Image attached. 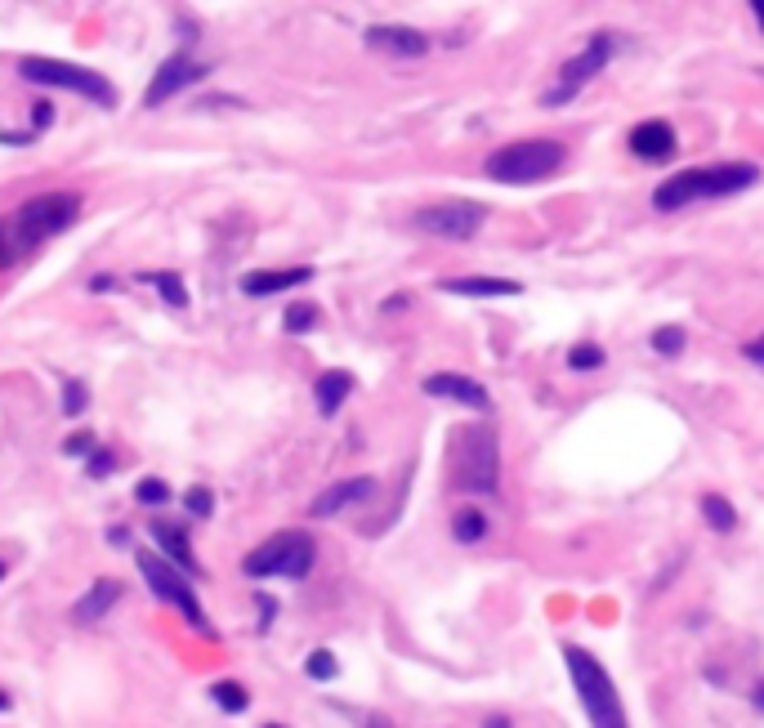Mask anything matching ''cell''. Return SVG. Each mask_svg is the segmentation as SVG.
I'll return each instance as SVG.
<instances>
[{"instance_id": "cell-37", "label": "cell", "mask_w": 764, "mask_h": 728, "mask_svg": "<svg viewBox=\"0 0 764 728\" xmlns=\"http://www.w3.org/2000/svg\"><path fill=\"white\" fill-rule=\"evenodd\" d=\"M487 728H510V720H505V715H492V720H487Z\"/></svg>"}, {"instance_id": "cell-36", "label": "cell", "mask_w": 764, "mask_h": 728, "mask_svg": "<svg viewBox=\"0 0 764 728\" xmlns=\"http://www.w3.org/2000/svg\"><path fill=\"white\" fill-rule=\"evenodd\" d=\"M362 724H367V728H394L385 715H362Z\"/></svg>"}, {"instance_id": "cell-11", "label": "cell", "mask_w": 764, "mask_h": 728, "mask_svg": "<svg viewBox=\"0 0 764 728\" xmlns=\"http://www.w3.org/2000/svg\"><path fill=\"white\" fill-rule=\"evenodd\" d=\"M210 72V67H202L197 59H188V54H175V59H166L157 67V76H152L148 94H143V108H161V103H170L175 94H184L193 81H202V76Z\"/></svg>"}, {"instance_id": "cell-28", "label": "cell", "mask_w": 764, "mask_h": 728, "mask_svg": "<svg viewBox=\"0 0 764 728\" xmlns=\"http://www.w3.org/2000/svg\"><path fill=\"white\" fill-rule=\"evenodd\" d=\"M568 367H572V371H595V367H604V349H599V344H577V349L568 353Z\"/></svg>"}, {"instance_id": "cell-24", "label": "cell", "mask_w": 764, "mask_h": 728, "mask_svg": "<svg viewBox=\"0 0 764 728\" xmlns=\"http://www.w3.org/2000/svg\"><path fill=\"white\" fill-rule=\"evenodd\" d=\"M684 344H689V331L684 327H657L653 331V353H662V358H680Z\"/></svg>"}, {"instance_id": "cell-41", "label": "cell", "mask_w": 764, "mask_h": 728, "mask_svg": "<svg viewBox=\"0 0 764 728\" xmlns=\"http://www.w3.org/2000/svg\"><path fill=\"white\" fill-rule=\"evenodd\" d=\"M0 577H5V563H0Z\"/></svg>"}, {"instance_id": "cell-29", "label": "cell", "mask_w": 764, "mask_h": 728, "mask_svg": "<svg viewBox=\"0 0 764 728\" xmlns=\"http://www.w3.org/2000/svg\"><path fill=\"white\" fill-rule=\"evenodd\" d=\"M135 501L139 505H166L170 501V487L161 483V478H143V483L135 487Z\"/></svg>"}, {"instance_id": "cell-9", "label": "cell", "mask_w": 764, "mask_h": 728, "mask_svg": "<svg viewBox=\"0 0 764 728\" xmlns=\"http://www.w3.org/2000/svg\"><path fill=\"white\" fill-rule=\"evenodd\" d=\"M139 577L148 581V590H152V595H157L161 603H175V608L184 612L188 626L206 635L210 621H206L202 603H197V590L188 586L184 572H175V563H170V559H157V554H139Z\"/></svg>"}, {"instance_id": "cell-21", "label": "cell", "mask_w": 764, "mask_h": 728, "mask_svg": "<svg viewBox=\"0 0 764 728\" xmlns=\"http://www.w3.org/2000/svg\"><path fill=\"white\" fill-rule=\"evenodd\" d=\"M697 510H702V519H706V528L711 532H733L738 528V510H733V501L729 496H720V492H706L702 501H697Z\"/></svg>"}, {"instance_id": "cell-25", "label": "cell", "mask_w": 764, "mask_h": 728, "mask_svg": "<svg viewBox=\"0 0 764 728\" xmlns=\"http://www.w3.org/2000/svg\"><path fill=\"white\" fill-rule=\"evenodd\" d=\"M282 327L291 331V335L313 331V327H318V304H291V309H286V318H282Z\"/></svg>"}, {"instance_id": "cell-35", "label": "cell", "mask_w": 764, "mask_h": 728, "mask_svg": "<svg viewBox=\"0 0 764 728\" xmlns=\"http://www.w3.org/2000/svg\"><path fill=\"white\" fill-rule=\"evenodd\" d=\"M751 706H756V711L764 715V679H760V684H756V688H751Z\"/></svg>"}, {"instance_id": "cell-26", "label": "cell", "mask_w": 764, "mask_h": 728, "mask_svg": "<svg viewBox=\"0 0 764 728\" xmlns=\"http://www.w3.org/2000/svg\"><path fill=\"white\" fill-rule=\"evenodd\" d=\"M148 282L157 286L161 300H166V304H175V309H188V291H184V282H179L175 273H152Z\"/></svg>"}, {"instance_id": "cell-4", "label": "cell", "mask_w": 764, "mask_h": 728, "mask_svg": "<svg viewBox=\"0 0 764 728\" xmlns=\"http://www.w3.org/2000/svg\"><path fill=\"white\" fill-rule=\"evenodd\" d=\"M452 478L461 492H483L492 496L501 483V452H496V434L483 425H465L452 438Z\"/></svg>"}, {"instance_id": "cell-18", "label": "cell", "mask_w": 764, "mask_h": 728, "mask_svg": "<svg viewBox=\"0 0 764 728\" xmlns=\"http://www.w3.org/2000/svg\"><path fill=\"white\" fill-rule=\"evenodd\" d=\"M353 394V376L349 371H322L318 385H313V402H318L322 416H336L345 407V398Z\"/></svg>"}, {"instance_id": "cell-14", "label": "cell", "mask_w": 764, "mask_h": 728, "mask_svg": "<svg viewBox=\"0 0 764 728\" xmlns=\"http://www.w3.org/2000/svg\"><path fill=\"white\" fill-rule=\"evenodd\" d=\"M367 45L380 54H394V59H420L429 54V36L416 27H367Z\"/></svg>"}, {"instance_id": "cell-6", "label": "cell", "mask_w": 764, "mask_h": 728, "mask_svg": "<svg viewBox=\"0 0 764 728\" xmlns=\"http://www.w3.org/2000/svg\"><path fill=\"white\" fill-rule=\"evenodd\" d=\"M313 559H318V545H313V536L300 532V528H286V532H278V536H269L264 545H255V550L246 554L242 572H246V577H255V581H260V577L300 581V577H309Z\"/></svg>"}, {"instance_id": "cell-13", "label": "cell", "mask_w": 764, "mask_h": 728, "mask_svg": "<svg viewBox=\"0 0 764 728\" xmlns=\"http://www.w3.org/2000/svg\"><path fill=\"white\" fill-rule=\"evenodd\" d=\"M425 394H429V398H452V402H461V407H474V411H487V407H492L487 389L479 385V380L461 376V371H438V376H429V380H425Z\"/></svg>"}, {"instance_id": "cell-5", "label": "cell", "mask_w": 764, "mask_h": 728, "mask_svg": "<svg viewBox=\"0 0 764 728\" xmlns=\"http://www.w3.org/2000/svg\"><path fill=\"white\" fill-rule=\"evenodd\" d=\"M563 166V148L555 139H519L487 157V179L496 184H541Z\"/></svg>"}, {"instance_id": "cell-19", "label": "cell", "mask_w": 764, "mask_h": 728, "mask_svg": "<svg viewBox=\"0 0 764 728\" xmlns=\"http://www.w3.org/2000/svg\"><path fill=\"white\" fill-rule=\"evenodd\" d=\"M117 599H121V586H117V581H94L90 595H85V599L72 608V621H76V626H94V621H99Z\"/></svg>"}, {"instance_id": "cell-12", "label": "cell", "mask_w": 764, "mask_h": 728, "mask_svg": "<svg viewBox=\"0 0 764 728\" xmlns=\"http://www.w3.org/2000/svg\"><path fill=\"white\" fill-rule=\"evenodd\" d=\"M371 496H376V478H371V474H358V478H345V483H331L327 492L313 496L309 514H313V519H331V514L349 510V505L371 501Z\"/></svg>"}, {"instance_id": "cell-32", "label": "cell", "mask_w": 764, "mask_h": 728, "mask_svg": "<svg viewBox=\"0 0 764 728\" xmlns=\"http://www.w3.org/2000/svg\"><path fill=\"white\" fill-rule=\"evenodd\" d=\"M90 478H103V474H112V469H117V456L112 452H90Z\"/></svg>"}, {"instance_id": "cell-30", "label": "cell", "mask_w": 764, "mask_h": 728, "mask_svg": "<svg viewBox=\"0 0 764 728\" xmlns=\"http://www.w3.org/2000/svg\"><path fill=\"white\" fill-rule=\"evenodd\" d=\"M184 505H188V514H193V519H210V510H215V496H210L206 487H193V492L184 496Z\"/></svg>"}, {"instance_id": "cell-23", "label": "cell", "mask_w": 764, "mask_h": 728, "mask_svg": "<svg viewBox=\"0 0 764 728\" xmlns=\"http://www.w3.org/2000/svg\"><path fill=\"white\" fill-rule=\"evenodd\" d=\"M210 702L228 715H242L246 706H251V693H246L242 684H233V679H219V684H210Z\"/></svg>"}, {"instance_id": "cell-33", "label": "cell", "mask_w": 764, "mask_h": 728, "mask_svg": "<svg viewBox=\"0 0 764 728\" xmlns=\"http://www.w3.org/2000/svg\"><path fill=\"white\" fill-rule=\"evenodd\" d=\"M63 452H68V456H90L94 452V438L90 434H72L68 443H63Z\"/></svg>"}, {"instance_id": "cell-2", "label": "cell", "mask_w": 764, "mask_h": 728, "mask_svg": "<svg viewBox=\"0 0 764 728\" xmlns=\"http://www.w3.org/2000/svg\"><path fill=\"white\" fill-rule=\"evenodd\" d=\"M760 179V170L751 161H729V166H702V170H680V175L662 179L653 193L657 210H684L693 201H720L733 193H747Z\"/></svg>"}, {"instance_id": "cell-15", "label": "cell", "mask_w": 764, "mask_h": 728, "mask_svg": "<svg viewBox=\"0 0 764 728\" xmlns=\"http://www.w3.org/2000/svg\"><path fill=\"white\" fill-rule=\"evenodd\" d=\"M630 152L639 161H671L675 157V130L666 121H639L630 130Z\"/></svg>"}, {"instance_id": "cell-34", "label": "cell", "mask_w": 764, "mask_h": 728, "mask_svg": "<svg viewBox=\"0 0 764 728\" xmlns=\"http://www.w3.org/2000/svg\"><path fill=\"white\" fill-rule=\"evenodd\" d=\"M742 358H747V362H756V367H764V335H756V340H747V344H742Z\"/></svg>"}, {"instance_id": "cell-20", "label": "cell", "mask_w": 764, "mask_h": 728, "mask_svg": "<svg viewBox=\"0 0 764 728\" xmlns=\"http://www.w3.org/2000/svg\"><path fill=\"white\" fill-rule=\"evenodd\" d=\"M152 536H157V545L170 554V563H179V572H197L193 545H188V532H184V528H170V523H152Z\"/></svg>"}, {"instance_id": "cell-38", "label": "cell", "mask_w": 764, "mask_h": 728, "mask_svg": "<svg viewBox=\"0 0 764 728\" xmlns=\"http://www.w3.org/2000/svg\"><path fill=\"white\" fill-rule=\"evenodd\" d=\"M751 9H756V18H760V32H764V0H751Z\"/></svg>"}, {"instance_id": "cell-7", "label": "cell", "mask_w": 764, "mask_h": 728, "mask_svg": "<svg viewBox=\"0 0 764 728\" xmlns=\"http://www.w3.org/2000/svg\"><path fill=\"white\" fill-rule=\"evenodd\" d=\"M18 72L36 85H54V90H72L81 99L99 103V108H117V85L108 81L103 72L94 67H81V63H63V59H23Z\"/></svg>"}, {"instance_id": "cell-8", "label": "cell", "mask_w": 764, "mask_h": 728, "mask_svg": "<svg viewBox=\"0 0 764 728\" xmlns=\"http://www.w3.org/2000/svg\"><path fill=\"white\" fill-rule=\"evenodd\" d=\"M613 54H617L613 32H595V36L586 41V50L572 54V59L559 67V85H555V90L541 94V103H546V108H563L568 99H577V94L586 90V81H595V76L604 72Z\"/></svg>"}, {"instance_id": "cell-31", "label": "cell", "mask_w": 764, "mask_h": 728, "mask_svg": "<svg viewBox=\"0 0 764 728\" xmlns=\"http://www.w3.org/2000/svg\"><path fill=\"white\" fill-rule=\"evenodd\" d=\"M63 411H68V416H81L85 411V385L81 380H68V385H63Z\"/></svg>"}, {"instance_id": "cell-39", "label": "cell", "mask_w": 764, "mask_h": 728, "mask_svg": "<svg viewBox=\"0 0 764 728\" xmlns=\"http://www.w3.org/2000/svg\"><path fill=\"white\" fill-rule=\"evenodd\" d=\"M0 711H9V697L5 693H0Z\"/></svg>"}, {"instance_id": "cell-16", "label": "cell", "mask_w": 764, "mask_h": 728, "mask_svg": "<svg viewBox=\"0 0 764 728\" xmlns=\"http://www.w3.org/2000/svg\"><path fill=\"white\" fill-rule=\"evenodd\" d=\"M313 268H260V273H246L242 277V291L246 295H278V291H291V286L309 282Z\"/></svg>"}, {"instance_id": "cell-3", "label": "cell", "mask_w": 764, "mask_h": 728, "mask_svg": "<svg viewBox=\"0 0 764 728\" xmlns=\"http://www.w3.org/2000/svg\"><path fill=\"white\" fill-rule=\"evenodd\" d=\"M563 662H568L572 688H577V702L586 711L590 728H630L622 711V693H617L613 675L599 666L595 653H586L581 644H563Z\"/></svg>"}, {"instance_id": "cell-27", "label": "cell", "mask_w": 764, "mask_h": 728, "mask_svg": "<svg viewBox=\"0 0 764 728\" xmlns=\"http://www.w3.org/2000/svg\"><path fill=\"white\" fill-rule=\"evenodd\" d=\"M304 670H309V679H336L340 662H336V653H327V648H313L309 662H304Z\"/></svg>"}, {"instance_id": "cell-10", "label": "cell", "mask_w": 764, "mask_h": 728, "mask_svg": "<svg viewBox=\"0 0 764 728\" xmlns=\"http://www.w3.org/2000/svg\"><path fill=\"white\" fill-rule=\"evenodd\" d=\"M416 228L429 237H447V242H470L483 228V206L474 201H443V206L416 210Z\"/></svg>"}, {"instance_id": "cell-40", "label": "cell", "mask_w": 764, "mask_h": 728, "mask_svg": "<svg viewBox=\"0 0 764 728\" xmlns=\"http://www.w3.org/2000/svg\"><path fill=\"white\" fill-rule=\"evenodd\" d=\"M264 728H286V724H264Z\"/></svg>"}, {"instance_id": "cell-22", "label": "cell", "mask_w": 764, "mask_h": 728, "mask_svg": "<svg viewBox=\"0 0 764 728\" xmlns=\"http://www.w3.org/2000/svg\"><path fill=\"white\" fill-rule=\"evenodd\" d=\"M487 528H492V523H487V514L474 510V505H465V510L452 514V536L461 545H479L483 536H487Z\"/></svg>"}, {"instance_id": "cell-17", "label": "cell", "mask_w": 764, "mask_h": 728, "mask_svg": "<svg viewBox=\"0 0 764 728\" xmlns=\"http://www.w3.org/2000/svg\"><path fill=\"white\" fill-rule=\"evenodd\" d=\"M447 295H470V300H492V295H519L523 286L510 277H447L438 282Z\"/></svg>"}, {"instance_id": "cell-1", "label": "cell", "mask_w": 764, "mask_h": 728, "mask_svg": "<svg viewBox=\"0 0 764 728\" xmlns=\"http://www.w3.org/2000/svg\"><path fill=\"white\" fill-rule=\"evenodd\" d=\"M81 197L76 193H41L0 219V268H14L23 255H32L41 242L59 237L63 228L76 224Z\"/></svg>"}]
</instances>
